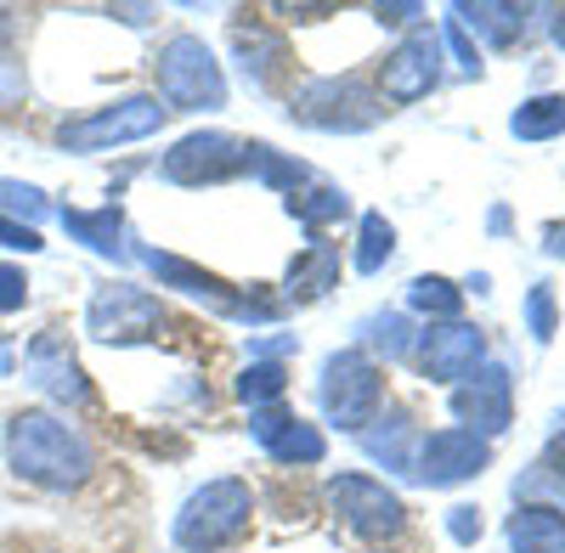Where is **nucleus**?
<instances>
[{"instance_id": "nucleus-1", "label": "nucleus", "mask_w": 565, "mask_h": 553, "mask_svg": "<svg viewBox=\"0 0 565 553\" xmlns=\"http://www.w3.org/2000/svg\"><path fill=\"white\" fill-rule=\"evenodd\" d=\"M7 469L40 491H74L90 480L97 457L74 424L52 419V412H18L7 424Z\"/></svg>"}, {"instance_id": "nucleus-2", "label": "nucleus", "mask_w": 565, "mask_h": 553, "mask_svg": "<svg viewBox=\"0 0 565 553\" xmlns=\"http://www.w3.org/2000/svg\"><path fill=\"white\" fill-rule=\"evenodd\" d=\"M249 509H255V497L244 480H210L204 491L186 497V509L175 520V542L186 553H215L249 531Z\"/></svg>"}, {"instance_id": "nucleus-3", "label": "nucleus", "mask_w": 565, "mask_h": 553, "mask_svg": "<svg viewBox=\"0 0 565 553\" xmlns=\"http://www.w3.org/2000/svg\"><path fill=\"white\" fill-rule=\"evenodd\" d=\"M164 119H170V108L159 97H119V102L85 113V119L57 124V148H68V153H108V148H125V142H141V135L164 130Z\"/></svg>"}, {"instance_id": "nucleus-4", "label": "nucleus", "mask_w": 565, "mask_h": 553, "mask_svg": "<svg viewBox=\"0 0 565 553\" xmlns=\"http://www.w3.org/2000/svg\"><path fill=\"white\" fill-rule=\"evenodd\" d=\"M159 97L170 108H186V113H210L226 102L221 63L210 57V45L199 34H175L159 52Z\"/></svg>"}, {"instance_id": "nucleus-5", "label": "nucleus", "mask_w": 565, "mask_h": 553, "mask_svg": "<svg viewBox=\"0 0 565 553\" xmlns=\"http://www.w3.org/2000/svg\"><path fill=\"white\" fill-rule=\"evenodd\" d=\"M385 401V379H380V367H373L367 350H334L322 367V406H328V419H334L340 430L362 435L373 424V412H380Z\"/></svg>"}, {"instance_id": "nucleus-6", "label": "nucleus", "mask_w": 565, "mask_h": 553, "mask_svg": "<svg viewBox=\"0 0 565 553\" xmlns=\"http://www.w3.org/2000/svg\"><path fill=\"white\" fill-rule=\"evenodd\" d=\"M249 159V142H238V135L226 130H193L181 135V142L164 153V181H175V187H215V181L238 175Z\"/></svg>"}, {"instance_id": "nucleus-7", "label": "nucleus", "mask_w": 565, "mask_h": 553, "mask_svg": "<svg viewBox=\"0 0 565 553\" xmlns=\"http://www.w3.org/2000/svg\"><path fill=\"white\" fill-rule=\"evenodd\" d=\"M159 328H164V305L148 289H130V283L97 289V300H90V311H85V334L103 339V345L153 339Z\"/></svg>"}, {"instance_id": "nucleus-8", "label": "nucleus", "mask_w": 565, "mask_h": 553, "mask_svg": "<svg viewBox=\"0 0 565 553\" xmlns=\"http://www.w3.org/2000/svg\"><path fill=\"white\" fill-rule=\"evenodd\" d=\"M289 113L300 124H317V130H367L373 119H380V97H373L356 74H345V79H311L295 97Z\"/></svg>"}, {"instance_id": "nucleus-9", "label": "nucleus", "mask_w": 565, "mask_h": 553, "mask_svg": "<svg viewBox=\"0 0 565 553\" xmlns=\"http://www.w3.org/2000/svg\"><path fill=\"white\" fill-rule=\"evenodd\" d=\"M328 497H334V509L340 520L367 536V542H380V536H396L407 525V509H402V497L385 486V480H367V475H340L334 486H328Z\"/></svg>"}, {"instance_id": "nucleus-10", "label": "nucleus", "mask_w": 565, "mask_h": 553, "mask_svg": "<svg viewBox=\"0 0 565 553\" xmlns=\"http://www.w3.org/2000/svg\"><path fill=\"white\" fill-rule=\"evenodd\" d=\"M487 464H492V446L476 430H436L418 441L413 475L424 486H458V480H476Z\"/></svg>"}, {"instance_id": "nucleus-11", "label": "nucleus", "mask_w": 565, "mask_h": 553, "mask_svg": "<svg viewBox=\"0 0 565 553\" xmlns=\"http://www.w3.org/2000/svg\"><path fill=\"white\" fill-rule=\"evenodd\" d=\"M481 350H487V339H481V328H469V322H430V328L418 334V367H424V379H436V384L469 379Z\"/></svg>"}, {"instance_id": "nucleus-12", "label": "nucleus", "mask_w": 565, "mask_h": 553, "mask_svg": "<svg viewBox=\"0 0 565 553\" xmlns=\"http://www.w3.org/2000/svg\"><path fill=\"white\" fill-rule=\"evenodd\" d=\"M441 63V40L430 34V29H418V34H407L396 52L385 57V68H380V90L391 102H418V97H430L436 90V68Z\"/></svg>"}, {"instance_id": "nucleus-13", "label": "nucleus", "mask_w": 565, "mask_h": 553, "mask_svg": "<svg viewBox=\"0 0 565 553\" xmlns=\"http://www.w3.org/2000/svg\"><path fill=\"white\" fill-rule=\"evenodd\" d=\"M148 265L164 276V283L170 289H181L186 300H204L210 311H221V316H249V322H266L277 305H249V300H238V294H232L226 283H221V276H210V271H199V265H186V260H175V254H148Z\"/></svg>"}, {"instance_id": "nucleus-14", "label": "nucleus", "mask_w": 565, "mask_h": 553, "mask_svg": "<svg viewBox=\"0 0 565 553\" xmlns=\"http://www.w3.org/2000/svg\"><path fill=\"white\" fill-rule=\"evenodd\" d=\"M452 412L469 430H481V441L509 430V373H503V367H487L481 379L469 373V384L452 395Z\"/></svg>"}, {"instance_id": "nucleus-15", "label": "nucleus", "mask_w": 565, "mask_h": 553, "mask_svg": "<svg viewBox=\"0 0 565 553\" xmlns=\"http://www.w3.org/2000/svg\"><path fill=\"white\" fill-rule=\"evenodd\" d=\"M29 379H34L45 395L68 401V406L90 401V384H85V373H79V361L63 350V339H34V350H29Z\"/></svg>"}, {"instance_id": "nucleus-16", "label": "nucleus", "mask_w": 565, "mask_h": 553, "mask_svg": "<svg viewBox=\"0 0 565 553\" xmlns=\"http://www.w3.org/2000/svg\"><path fill=\"white\" fill-rule=\"evenodd\" d=\"M509 547L514 553H565V514L543 502H521L509 514Z\"/></svg>"}, {"instance_id": "nucleus-17", "label": "nucleus", "mask_w": 565, "mask_h": 553, "mask_svg": "<svg viewBox=\"0 0 565 553\" xmlns=\"http://www.w3.org/2000/svg\"><path fill=\"white\" fill-rule=\"evenodd\" d=\"M334 283H340V249L334 243H311L289 265V300H322Z\"/></svg>"}, {"instance_id": "nucleus-18", "label": "nucleus", "mask_w": 565, "mask_h": 553, "mask_svg": "<svg viewBox=\"0 0 565 553\" xmlns=\"http://www.w3.org/2000/svg\"><path fill=\"white\" fill-rule=\"evenodd\" d=\"M63 226L85 243V249H97V254H125V243H119V232H125V215L114 209V204H103V209H63Z\"/></svg>"}, {"instance_id": "nucleus-19", "label": "nucleus", "mask_w": 565, "mask_h": 553, "mask_svg": "<svg viewBox=\"0 0 565 553\" xmlns=\"http://www.w3.org/2000/svg\"><path fill=\"white\" fill-rule=\"evenodd\" d=\"M232 45H238L244 74H249L255 85H271V79H277V63H282V40H277L266 23H238V29H232Z\"/></svg>"}, {"instance_id": "nucleus-20", "label": "nucleus", "mask_w": 565, "mask_h": 553, "mask_svg": "<svg viewBox=\"0 0 565 553\" xmlns=\"http://www.w3.org/2000/svg\"><path fill=\"white\" fill-rule=\"evenodd\" d=\"M509 130L521 135V142H548V135H565V97H532L514 108Z\"/></svg>"}, {"instance_id": "nucleus-21", "label": "nucleus", "mask_w": 565, "mask_h": 553, "mask_svg": "<svg viewBox=\"0 0 565 553\" xmlns=\"http://www.w3.org/2000/svg\"><path fill=\"white\" fill-rule=\"evenodd\" d=\"M452 23L458 29H481L492 45H509L514 34L526 29V12L521 7H452Z\"/></svg>"}, {"instance_id": "nucleus-22", "label": "nucleus", "mask_w": 565, "mask_h": 553, "mask_svg": "<svg viewBox=\"0 0 565 553\" xmlns=\"http://www.w3.org/2000/svg\"><path fill=\"white\" fill-rule=\"evenodd\" d=\"M266 452L277 457V464H322V452H328V441L311 430V424H300V419H289L271 441H266Z\"/></svg>"}, {"instance_id": "nucleus-23", "label": "nucleus", "mask_w": 565, "mask_h": 553, "mask_svg": "<svg viewBox=\"0 0 565 553\" xmlns=\"http://www.w3.org/2000/svg\"><path fill=\"white\" fill-rule=\"evenodd\" d=\"M351 209V198L340 193V187H311V193H300V198H289V215L300 220V226H328V220H340Z\"/></svg>"}, {"instance_id": "nucleus-24", "label": "nucleus", "mask_w": 565, "mask_h": 553, "mask_svg": "<svg viewBox=\"0 0 565 553\" xmlns=\"http://www.w3.org/2000/svg\"><path fill=\"white\" fill-rule=\"evenodd\" d=\"M396 254V226L385 215H362V249H356V271H380Z\"/></svg>"}, {"instance_id": "nucleus-25", "label": "nucleus", "mask_w": 565, "mask_h": 553, "mask_svg": "<svg viewBox=\"0 0 565 553\" xmlns=\"http://www.w3.org/2000/svg\"><path fill=\"white\" fill-rule=\"evenodd\" d=\"M407 305L413 311H430V316H458V305H463V294L447 283V276H418V283L407 289Z\"/></svg>"}, {"instance_id": "nucleus-26", "label": "nucleus", "mask_w": 565, "mask_h": 553, "mask_svg": "<svg viewBox=\"0 0 565 553\" xmlns=\"http://www.w3.org/2000/svg\"><path fill=\"white\" fill-rule=\"evenodd\" d=\"M45 209H52V204H45V193L40 187H29V181H12V175H0V215H23V226H34Z\"/></svg>"}, {"instance_id": "nucleus-27", "label": "nucleus", "mask_w": 565, "mask_h": 553, "mask_svg": "<svg viewBox=\"0 0 565 553\" xmlns=\"http://www.w3.org/2000/svg\"><path fill=\"white\" fill-rule=\"evenodd\" d=\"M238 395L255 406V401H277L282 395V367L277 361H260V367H244V379H238Z\"/></svg>"}, {"instance_id": "nucleus-28", "label": "nucleus", "mask_w": 565, "mask_h": 553, "mask_svg": "<svg viewBox=\"0 0 565 553\" xmlns=\"http://www.w3.org/2000/svg\"><path fill=\"white\" fill-rule=\"evenodd\" d=\"M526 322H532L537 339H554V289H548V283H537V289L526 294Z\"/></svg>"}, {"instance_id": "nucleus-29", "label": "nucleus", "mask_w": 565, "mask_h": 553, "mask_svg": "<svg viewBox=\"0 0 565 553\" xmlns=\"http://www.w3.org/2000/svg\"><path fill=\"white\" fill-rule=\"evenodd\" d=\"M23 300H29V276L18 265H0V316L23 311Z\"/></svg>"}, {"instance_id": "nucleus-30", "label": "nucleus", "mask_w": 565, "mask_h": 553, "mask_svg": "<svg viewBox=\"0 0 565 553\" xmlns=\"http://www.w3.org/2000/svg\"><path fill=\"white\" fill-rule=\"evenodd\" d=\"M0 249H23V254H40L45 243H40V232H34V226H23V220H7V215H0Z\"/></svg>"}, {"instance_id": "nucleus-31", "label": "nucleus", "mask_w": 565, "mask_h": 553, "mask_svg": "<svg viewBox=\"0 0 565 553\" xmlns=\"http://www.w3.org/2000/svg\"><path fill=\"white\" fill-rule=\"evenodd\" d=\"M441 40L452 45V57H458V68H463V74H481V52H476V45H469V40H463V29H458L452 18H447V29H441Z\"/></svg>"}, {"instance_id": "nucleus-32", "label": "nucleus", "mask_w": 565, "mask_h": 553, "mask_svg": "<svg viewBox=\"0 0 565 553\" xmlns=\"http://www.w3.org/2000/svg\"><path fill=\"white\" fill-rule=\"evenodd\" d=\"M373 328H380V334H373V345H380L385 356H402V350H407V334H402V316H380V322H373Z\"/></svg>"}, {"instance_id": "nucleus-33", "label": "nucleus", "mask_w": 565, "mask_h": 553, "mask_svg": "<svg viewBox=\"0 0 565 553\" xmlns=\"http://www.w3.org/2000/svg\"><path fill=\"white\" fill-rule=\"evenodd\" d=\"M447 531H452V542H481V509H452V520H447Z\"/></svg>"}, {"instance_id": "nucleus-34", "label": "nucleus", "mask_w": 565, "mask_h": 553, "mask_svg": "<svg viewBox=\"0 0 565 553\" xmlns=\"http://www.w3.org/2000/svg\"><path fill=\"white\" fill-rule=\"evenodd\" d=\"M373 18L391 23V29H402V23H413V18H418V7H373Z\"/></svg>"}, {"instance_id": "nucleus-35", "label": "nucleus", "mask_w": 565, "mask_h": 553, "mask_svg": "<svg viewBox=\"0 0 565 553\" xmlns=\"http://www.w3.org/2000/svg\"><path fill=\"white\" fill-rule=\"evenodd\" d=\"M543 238H548V254H554V260H565V226H548Z\"/></svg>"}, {"instance_id": "nucleus-36", "label": "nucleus", "mask_w": 565, "mask_h": 553, "mask_svg": "<svg viewBox=\"0 0 565 553\" xmlns=\"http://www.w3.org/2000/svg\"><path fill=\"white\" fill-rule=\"evenodd\" d=\"M554 40H559V45H565V7H559V12H554Z\"/></svg>"}, {"instance_id": "nucleus-37", "label": "nucleus", "mask_w": 565, "mask_h": 553, "mask_svg": "<svg viewBox=\"0 0 565 553\" xmlns=\"http://www.w3.org/2000/svg\"><path fill=\"white\" fill-rule=\"evenodd\" d=\"M554 457H559V464H565V435H559V441H554Z\"/></svg>"}]
</instances>
